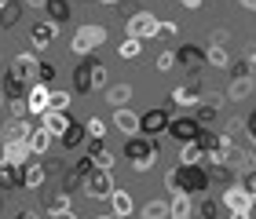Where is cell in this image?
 Returning <instances> with one entry per match:
<instances>
[{
  "mask_svg": "<svg viewBox=\"0 0 256 219\" xmlns=\"http://www.w3.org/2000/svg\"><path fill=\"white\" fill-rule=\"evenodd\" d=\"M99 4H102V7H114V4H118V0H99Z\"/></svg>",
  "mask_w": 256,
  "mask_h": 219,
  "instance_id": "obj_44",
  "label": "cell"
},
{
  "mask_svg": "<svg viewBox=\"0 0 256 219\" xmlns=\"http://www.w3.org/2000/svg\"><path fill=\"white\" fill-rule=\"evenodd\" d=\"M0 106H4V88H0Z\"/></svg>",
  "mask_w": 256,
  "mask_h": 219,
  "instance_id": "obj_45",
  "label": "cell"
},
{
  "mask_svg": "<svg viewBox=\"0 0 256 219\" xmlns=\"http://www.w3.org/2000/svg\"><path fill=\"white\" fill-rule=\"evenodd\" d=\"M205 62H208V66H216V70H227V66H230V51H227V44L212 40V44L205 48Z\"/></svg>",
  "mask_w": 256,
  "mask_h": 219,
  "instance_id": "obj_22",
  "label": "cell"
},
{
  "mask_svg": "<svg viewBox=\"0 0 256 219\" xmlns=\"http://www.w3.org/2000/svg\"><path fill=\"white\" fill-rule=\"evenodd\" d=\"M30 40H33V51H48L55 40H59V22H52V18H40V22H33V29H30Z\"/></svg>",
  "mask_w": 256,
  "mask_h": 219,
  "instance_id": "obj_9",
  "label": "cell"
},
{
  "mask_svg": "<svg viewBox=\"0 0 256 219\" xmlns=\"http://www.w3.org/2000/svg\"><path fill=\"white\" fill-rule=\"evenodd\" d=\"M118 55H121V59H139V55H143V40H139V37H124L118 44Z\"/></svg>",
  "mask_w": 256,
  "mask_h": 219,
  "instance_id": "obj_31",
  "label": "cell"
},
{
  "mask_svg": "<svg viewBox=\"0 0 256 219\" xmlns=\"http://www.w3.org/2000/svg\"><path fill=\"white\" fill-rule=\"evenodd\" d=\"M106 88V66L92 55H80L77 70H74V91L77 95H96V91Z\"/></svg>",
  "mask_w": 256,
  "mask_h": 219,
  "instance_id": "obj_2",
  "label": "cell"
},
{
  "mask_svg": "<svg viewBox=\"0 0 256 219\" xmlns=\"http://www.w3.org/2000/svg\"><path fill=\"white\" fill-rule=\"evenodd\" d=\"M84 128H88V139H92V143H102V139H106V121H102V117L84 121Z\"/></svg>",
  "mask_w": 256,
  "mask_h": 219,
  "instance_id": "obj_33",
  "label": "cell"
},
{
  "mask_svg": "<svg viewBox=\"0 0 256 219\" xmlns=\"http://www.w3.org/2000/svg\"><path fill=\"white\" fill-rule=\"evenodd\" d=\"M238 4L246 7V11H256V0H238Z\"/></svg>",
  "mask_w": 256,
  "mask_h": 219,
  "instance_id": "obj_43",
  "label": "cell"
},
{
  "mask_svg": "<svg viewBox=\"0 0 256 219\" xmlns=\"http://www.w3.org/2000/svg\"><path fill=\"white\" fill-rule=\"evenodd\" d=\"M30 157H33V150H30L26 139H8L4 143V161L8 165H26Z\"/></svg>",
  "mask_w": 256,
  "mask_h": 219,
  "instance_id": "obj_19",
  "label": "cell"
},
{
  "mask_svg": "<svg viewBox=\"0 0 256 219\" xmlns=\"http://www.w3.org/2000/svg\"><path fill=\"white\" fill-rule=\"evenodd\" d=\"M44 183H48V165L37 157H30L26 165H22V190H40Z\"/></svg>",
  "mask_w": 256,
  "mask_h": 219,
  "instance_id": "obj_11",
  "label": "cell"
},
{
  "mask_svg": "<svg viewBox=\"0 0 256 219\" xmlns=\"http://www.w3.org/2000/svg\"><path fill=\"white\" fill-rule=\"evenodd\" d=\"M165 135H172L176 143H190V139L202 135V124H198L194 117H172L168 128H165Z\"/></svg>",
  "mask_w": 256,
  "mask_h": 219,
  "instance_id": "obj_12",
  "label": "cell"
},
{
  "mask_svg": "<svg viewBox=\"0 0 256 219\" xmlns=\"http://www.w3.org/2000/svg\"><path fill=\"white\" fill-rule=\"evenodd\" d=\"M158 26H161V18L154 11H132V15L124 18V37L150 40V37H158Z\"/></svg>",
  "mask_w": 256,
  "mask_h": 219,
  "instance_id": "obj_6",
  "label": "cell"
},
{
  "mask_svg": "<svg viewBox=\"0 0 256 219\" xmlns=\"http://www.w3.org/2000/svg\"><path fill=\"white\" fill-rule=\"evenodd\" d=\"M26 7H33V11H44V0H26Z\"/></svg>",
  "mask_w": 256,
  "mask_h": 219,
  "instance_id": "obj_42",
  "label": "cell"
},
{
  "mask_svg": "<svg viewBox=\"0 0 256 219\" xmlns=\"http://www.w3.org/2000/svg\"><path fill=\"white\" fill-rule=\"evenodd\" d=\"M55 73H59V70H55V62L48 59V62H37V80H40V84H55Z\"/></svg>",
  "mask_w": 256,
  "mask_h": 219,
  "instance_id": "obj_35",
  "label": "cell"
},
{
  "mask_svg": "<svg viewBox=\"0 0 256 219\" xmlns=\"http://www.w3.org/2000/svg\"><path fill=\"white\" fill-rule=\"evenodd\" d=\"M26 110L33 113V117H40V113L48 110V84L33 80V84L26 88Z\"/></svg>",
  "mask_w": 256,
  "mask_h": 219,
  "instance_id": "obj_15",
  "label": "cell"
},
{
  "mask_svg": "<svg viewBox=\"0 0 256 219\" xmlns=\"http://www.w3.org/2000/svg\"><path fill=\"white\" fill-rule=\"evenodd\" d=\"M180 165H205V146H202V139L183 143V150H180Z\"/></svg>",
  "mask_w": 256,
  "mask_h": 219,
  "instance_id": "obj_26",
  "label": "cell"
},
{
  "mask_svg": "<svg viewBox=\"0 0 256 219\" xmlns=\"http://www.w3.org/2000/svg\"><path fill=\"white\" fill-rule=\"evenodd\" d=\"M224 212L234 216V219H256V205H252V194L242 187V183H234V187L224 190Z\"/></svg>",
  "mask_w": 256,
  "mask_h": 219,
  "instance_id": "obj_5",
  "label": "cell"
},
{
  "mask_svg": "<svg viewBox=\"0 0 256 219\" xmlns=\"http://www.w3.org/2000/svg\"><path fill=\"white\" fill-rule=\"evenodd\" d=\"M176 33H180L176 22H161V26H158V37H176Z\"/></svg>",
  "mask_w": 256,
  "mask_h": 219,
  "instance_id": "obj_38",
  "label": "cell"
},
{
  "mask_svg": "<svg viewBox=\"0 0 256 219\" xmlns=\"http://www.w3.org/2000/svg\"><path fill=\"white\" fill-rule=\"evenodd\" d=\"M26 143H30V150H33V157H48V150L55 146V135L44 128V124H33V132L26 135Z\"/></svg>",
  "mask_w": 256,
  "mask_h": 219,
  "instance_id": "obj_13",
  "label": "cell"
},
{
  "mask_svg": "<svg viewBox=\"0 0 256 219\" xmlns=\"http://www.w3.org/2000/svg\"><path fill=\"white\" fill-rule=\"evenodd\" d=\"M0 187H4V190H22V165L0 161Z\"/></svg>",
  "mask_w": 256,
  "mask_h": 219,
  "instance_id": "obj_23",
  "label": "cell"
},
{
  "mask_svg": "<svg viewBox=\"0 0 256 219\" xmlns=\"http://www.w3.org/2000/svg\"><path fill=\"white\" fill-rule=\"evenodd\" d=\"M252 91H256V73H230V84H227V95L230 102H246L252 99Z\"/></svg>",
  "mask_w": 256,
  "mask_h": 219,
  "instance_id": "obj_10",
  "label": "cell"
},
{
  "mask_svg": "<svg viewBox=\"0 0 256 219\" xmlns=\"http://www.w3.org/2000/svg\"><path fill=\"white\" fill-rule=\"evenodd\" d=\"M59 143H62L66 150H77V146H84V143H88V128H84V124H74V121H70V128L59 135Z\"/></svg>",
  "mask_w": 256,
  "mask_h": 219,
  "instance_id": "obj_25",
  "label": "cell"
},
{
  "mask_svg": "<svg viewBox=\"0 0 256 219\" xmlns=\"http://www.w3.org/2000/svg\"><path fill=\"white\" fill-rule=\"evenodd\" d=\"M124 157L132 161L136 172H150L154 161H158V139L154 135H143V132L124 135Z\"/></svg>",
  "mask_w": 256,
  "mask_h": 219,
  "instance_id": "obj_3",
  "label": "cell"
},
{
  "mask_svg": "<svg viewBox=\"0 0 256 219\" xmlns=\"http://www.w3.org/2000/svg\"><path fill=\"white\" fill-rule=\"evenodd\" d=\"M194 212H202V216H216V212H224V205L212 201V198H205L202 205H194Z\"/></svg>",
  "mask_w": 256,
  "mask_h": 219,
  "instance_id": "obj_37",
  "label": "cell"
},
{
  "mask_svg": "<svg viewBox=\"0 0 256 219\" xmlns=\"http://www.w3.org/2000/svg\"><path fill=\"white\" fill-rule=\"evenodd\" d=\"M102 91H106V102H110V106H128V102H132V95H136L132 84H106Z\"/></svg>",
  "mask_w": 256,
  "mask_h": 219,
  "instance_id": "obj_27",
  "label": "cell"
},
{
  "mask_svg": "<svg viewBox=\"0 0 256 219\" xmlns=\"http://www.w3.org/2000/svg\"><path fill=\"white\" fill-rule=\"evenodd\" d=\"M44 11H48L52 22H59V26H62V22L70 18V0H44Z\"/></svg>",
  "mask_w": 256,
  "mask_h": 219,
  "instance_id": "obj_30",
  "label": "cell"
},
{
  "mask_svg": "<svg viewBox=\"0 0 256 219\" xmlns=\"http://www.w3.org/2000/svg\"><path fill=\"white\" fill-rule=\"evenodd\" d=\"M172 102H176V106H183V110H190V106H198V102H202V91H198L194 84H180V88H172Z\"/></svg>",
  "mask_w": 256,
  "mask_h": 219,
  "instance_id": "obj_24",
  "label": "cell"
},
{
  "mask_svg": "<svg viewBox=\"0 0 256 219\" xmlns=\"http://www.w3.org/2000/svg\"><path fill=\"white\" fill-rule=\"evenodd\" d=\"M106 26H96V22H84V26H77V33L70 37V51L74 55H96L102 44H106Z\"/></svg>",
  "mask_w": 256,
  "mask_h": 219,
  "instance_id": "obj_4",
  "label": "cell"
},
{
  "mask_svg": "<svg viewBox=\"0 0 256 219\" xmlns=\"http://www.w3.org/2000/svg\"><path fill=\"white\" fill-rule=\"evenodd\" d=\"M246 66H249V73H256V51H249V55H246Z\"/></svg>",
  "mask_w": 256,
  "mask_h": 219,
  "instance_id": "obj_40",
  "label": "cell"
},
{
  "mask_svg": "<svg viewBox=\"0 0 256 219\" xmlns=\"http://www.w3.org/2000/svg\"><path fill=\"white\" fill-rule=\"evenodd\" d=\"M44 212H48V216H59V219H74V212H70V190L52 194V198L44 201Z\"/></svg>",
  "mask_w": 256,
  "mask_h": 219,
  "instance_id": "obj_21",
  "label": "cell"
},
{
  "mask_svg": "<svg viewBox=\"0 0 256 219\" xmlns=\"http://www.w3.org/2000/svg\"><path fill=\"white\" fill-rule=\"evenodd\" d=\"M40 124L55 135V139H59V135L70 128V110H44L40 113Z\"/></svg>",
  "mask_w": 256,
  "mask_h": 219,
  "instance_id": "obj_18",
  "label": "cell"
},
{
  "mask_svg": "<svg viewBox=\"0 0 256 219\" xmlns=\"http://www.w3.org/2000/svg\"><path fill=\"white\" fill-rule=\"evenodd\" d=\"M176 66H180V62H176V51H172V48H165V51L158 55V70H161V73L176 70Z\"/></svg>",
  "mask_w": 256,
  "mask_h": 219,
  "instance_id": "obj_36",
  "label": "cell"
},
{
  "mask_svg": "<svg viewBox=\"0 0 256 219\" xmlns=\"http://www.w3.org/2000/svg\"><path fill=\"white\" fill-rule=\"evenodd\" d=\"M0 4H8V0H0Z\"/></svg>",
  "mask_w": 256,
  "mask_h": 219,
  "instance_id": "obj_46",
  "label": "cell"
},
{
  "mask_svg": "<svg viewBox=\"0 0 256 219\" xmlns=\"http://www.w3.org/2000/svg\"><path fill=\"white\" fill-rule=\"evenodd\" d=\"M18 18H22V4H15V0L0 4V29H11Z\"/></svg>",
  "mask_w": 256,
  "mask_h": 219,
  "instance_id": "obj_29",
  "label": "cell"
},
{
  "mask_svg": "<svg viewBox=\"0 0 256 219\" xmlns=\"http://www.w3.org/2000/svg\"><path fill=\"white\" fill-rule=\"evenodd\" d=\"M176 62L183 66V70H190V73H198L202 66H208L205 62V51L194 48V44H180V48H176Z\"/></svg>",
  "mask_w": 256,
  "mask_h": 219,
  "instance_id": "obj_14",
  "label": "cell"
},
{
  "mask_svg": "<svg viewBox=\"0 0 256 219\" xmlns=\"http://www.w3.org/2000/svg\"><path fill=\"white\" fill-rule=\"evenodd\" d=\"M48 110H70V91L48 88Z\"/></svg>",
  "mask_w": 256,
  "mask_h": 219,
  "instance_id": "obj_34",
  "label": "cell"
},
{
  "mask_svg": "<svg viewBox=\"0 0 256 219\" xmlns=\"http://www.w3.org/2000/svg\"><path fill=\"white\" fill-rule=\"evenodd\" d=\"M114 128L121 135H136L139 132V113L132 106H114Z\"/></svg>",
  "mask_w": 256,
  "mask_h": 219,
  "instance_id": "obj_16",
  "label": "cell"
},
{
  "mask_svg": "<svg viewBox=\"0 0 256 219\" xmlns=\"http://www.w3.org/2000/svg\"><path fill=\"white\" fill-rule=\"evenodd\" d=\"M168 121H172L168 106H154V110L139 113V132H143V135H154V139H158V135H165Z\"/></svg>",
  "mask_w": 256,
  "mask_h": 219,
  "instance_id": "obj_8",
  "label": "cell"
},
{
  "mask_svg": "<svg viewBox=\"0 0 256 219\" xmlns=\"http://www.w3.org/2000/svg\"><path fill=\"white\" fill-rule=\"evenodd\" d=\"M208 183H212V176H208L205 165H176V168H168V176H165L168 190H183V194H190V198H202L208 190Z\"/></svg>",
  "mask_w": 256,
  "mask_h": 219,
  "instance_id": "obj_1",
  "label": "cell"
},
{
  "mask_svg": "<svg viewBox=\"0 0 256 219\" xmlns=\"http://www.w3.org/2000/svg\"><path fill=\"white\" fill-rule=\"evenodd\" d=\"M180 4H183V7H190V11H198V7H202V0H180Z\"/></svg>",
  "mask_w": 256,
  "mask_h": 219,
  "instance_id": "obj_41",
  "label": "cell"
},
{
  "mask_svg": "<svg viewBox=\"0 0 256 219\" xmlns=\"http://www.w3.org/2000/svg\"><path fill=\"white\" fill-rule=\"evenodd\" d=\"M194 216V198L183 190H172L168 198V219H190Z\"/></svg>",
  "mask_w": 256,
  "mask_h": 219,
  "instance_id": "obj_17",
  "label": "cell"
},
{
  "mask_svg": "<svg viewBox=\"0 0 256 219\" xmlns=\"http://www.w3.org/2000/svg\"><path fill=\"white\" fill-rule=\"evenodd\" d=\"M80 187H84V194L92 201H106L114 194V172L110 168H92L84 179H80Z\"/></svg>",
  "mask_w": 256,
  "mask_h": 219,
  "instance_id": "obj_7",
  "label": "cell"
},
{
  "mask_svg": "<svg viewBox=\"0 0 256 219\" xmlns=\"http://www.w3.org/2000/svg\"><path fill=\"white\" fill-rule=\"evenodd\" d=\"M110 216H118V219H124V216H132L136 212V201H132V194L128 190H118L114 187V194H110Z\"/></svg>",
  "mask_w": 256,
  "mask_h": 219,
  "instance_id": "obj_20",
  "label": "cell"
},
{
  "mask_svg": "<svg viewBox=\"0 0 256 219\" xmlns=\"http://www.w3.org/2000/svg\"><path fill=\"white\" fill-rule=\"evenodd\" d=\"M143 216L146 219H168V201H161V198L158 201H146L143 205Z\"/></svg>",
  "mask_w": 256,
  "mask_h": 219,
  "instance_id": "obj_32",
  "label": "cell"
},
{
  "mask_svg": "<svg viewBox=\"0 0 256 219\" xmlns=\"http://www.w3.org/2000/svg\"><path fill=\"white\" fill-rule=\"evenodd\" d=\"M30 132H33V121H30V117H11L8 128H4V143H8V139H26Z\"/></svg>",
  "mask_w": 256,
  "mask_h": 219,
  "instance_id": "obj_28",
  "label": "cell"
},
{
  "mask_svg": "<svg viewBox=\"0 0 256 219\" xmlns=\"http://www.w3.org/2000/svg\"><path fill=\"white\" fill-rule=\"evenodd\" d=\"M246 128H249V143L256 146V110H252V117L246 121Z\"/></svg>",
  "mask_w": 256,
  "mask_h": 219,
  "instance_id": "obj_39",
  "label": "cell"
}]
</instances>
